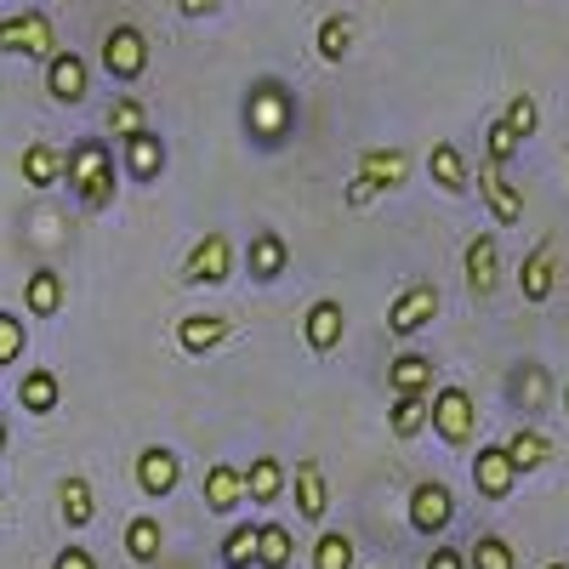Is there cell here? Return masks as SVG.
Segmentation results:
<instances>
[{"label": "cell", "mask_w": 569, "mask_h": 569, "mask_svg": "<svg viewBox=\"0 0 569 569\" xmlns=\"http://www.w3.org/2000/svg\"><path fill=\"white\" fill-rule=\"evenodd\" d=\"M63 182L74 188V200L86 211H103L120 188V166H114V149L103 137H80L74 149L63 154Z\"/></svg>", "instance_id": "obj_1"}, {"label": "cell", "mask_w": 569, "mask_h": 569, "mask_svg": "<svg viewBox=\"0 0 569 569\" xmlns=\"http://www.w3.org/2000/svg\"><path fill=\"white\" fill-rule=\"evenodd\" d=\"M291 126H297L291 91H284L273 74H262V80L246 91V131H251V142H262V149H279V142L291 137Z\"/></svg>", "instance_id": "obj_2"}, {"label": "cell", "mask_w": 569, "mask_h": 569, "mask_svg": "<svg viewBox=\"0 0 569 569\" xmlns=\"http://www.w3.org/2000/svg\"><path fill=\"white\" fill-rule=\"evenodd\" d=\"M0 52H12V58H40V63H52L58 58V29L46 12H12V18H0Z\"/></svg>", "instance_id": "obj_3"}, {"label": "cell", "mask_w": 569, "mask_h": 569, "mask_svg": "<svg viewBox=\"0 0 569 569\" xmlns=\"http://www.w3.org/2000/svg\"><path fill=\"white\" fill-rule=\"evenodd\" d=\"M427 421H433V433L445 445H467L472 427H479V410H472L467 388H439L433 399H427Z\"/></svg>", "instance_id": "obj_4"}, {"label": "cell", "mask_w": 569, "mask_h": 569, "mask_svg": "<svg viewBox=\"0 0 569 569\" xmlns=\"http://www.w3.org/2000/svg\"><path fill=\"white\" fill-rule=\"evenodd\" d=\"M103 69L114 74V80H142V69H149V34H142L137 23H114L109 34H103Z\"/></svg>", "instance_id": "obj_5"}, {"label": "cell", "mask_w": 569, "mask_h": 569, "mask_svg": "<svg viewBox=\"0 0 569 569\" xmlns=\"http://www.w3.org/2000/svg\"><path fill=\"white\" fill-rule=\"evenodd\" d=\"M439 319V291L433 284H405V291L388 302V337H416Z\"/></svg>", "instance_id": "obj_6"}, {"label": "cell", "mask_w": 569, "mask_h": 569, "mask_svg": "<svg viewBox=\"0 0 569 569\" xmlns=\"http://www.w3.org/2000/svg\"><path fill=\"white\" fill-rule=\"evenodd\" d=\"M233 279V240L228 233H206L182 262V284H228Z\"/></svg>", "instance_id": "obj_7"}, {"label": "cell", "mask_w": 569, "mask_h": 569, "mask_svg": "<svg viewBox=\"0 0 569 569\" xmlns=\"http://www.w3.org/2000/svg\"><path fill=\"white\" fill-rule=\"evenodd\" d=\"M450 518H456V496H450V485L421 479V485L410 490V530H416V536H439V530H450Z\"/></svg>", "instance_id": "obj_8"}, {"label": "cell", "mask_w": 569, "mask_h": 569, "mask_svg": "<svg viewBox=\"0 0 569 569\" xmlns=\"http://www.w3.org/2000/svg\"><path fill=\"white\" fill-rule=\"evenodd\" d=\"M182 485V461H177V450L171 445H149L137 456V490L149 496V501H160V496H171Z\"/></svg>", "instance_id": "obj_9"}, {"label": "cell", "mask_w": 569, "mask_h": 569, "mask_svg": "<svg viewBox=\"0 0 569 569\" xmlns=\"http://www.w3.org/2000/svg\"><path fill=\"white\" fill-rule=\"evenodd\" d=\"M461 268H467V291L472 297H490L496 284H501V240H496V233H472Z\"/></svg>", "instance_id": "obj_10"}, {"label": "cell", "mask_w": 569, "mask_h": 569, "mask_svg": "<svg viewBox=\"0 0 569 569\" xmlns=\"http://www.w3.org/2000/svg\"><path fill=\"white\" fill-rule=\"evenodd\" d=\"M302 337H308L313 353H337L342 337H348V313H342V302H337V297H319V302L302 313Z\"/></svg>", "instance_id": "obj_11"}, {"label": "cell", "mask_w": 569, "mask_h": 569, "mask_svg": "<svg viewBox=\"0 0 569 569\" xmlns=\"http://www.w3.org/2000/svg\"><path fill=\"white\" fill-rule=\"evenodd\" d=\"M222 342H233V319H222V313H188V319H177V348L182 353H217Z\"/></svg>", "instance_id": "obj_12"}, {"label": "cell", "mask_w": 569, "mask_h": 569, "mask_svg": "<svg viewBox=\"0 0 569 569\" xmlns=\"http://www.w3.org/2000/svg\"><path fill=\"white\" fill-rule=\"evenodd\" d=\"M240 507H246V467H228V461L206 467V512L233 518Z\"/></svg>", "instance_id": "obj_13"}, {"label": "cell", "mask_w": 569, "mask_h": 569, "mask_svg": "<svg viewBox=\"0 0 569 569\" xmlns=\"http://www.w3.org/2000/svg\"><path fill=\"white\" fill-rule=\"evenodd\" d=\"M291 496H297V518H308V525H325V512H330V485H325V467H319V461H297Z\"/></svg>", "instance_id": "obj_14"}, {"label": "cell", "mask_w": 569, "mask_h": 569, "mask_svg": "<svg viewBox=\"0 0 569 569\" xmlns=\"http://www.w3.org/2000/svg\"><path fill=\"white\" fill-rule=\"evenodd\" d=\"M472 485H479V496H485V501H507V496H512L518 472H512V461H507V450H501V445H485L479 456H472Z\"/></svg>", "instance_id": "obj_15"}, {"label": "cell", "mask_w": 569, "mask_h": 569, "mask_svg": "<svg viewBox=\"0 0 569 569\" xmlns=\"http://www.w3.org/2000/svg\"><path fill=\"white\" fill-rule=\"evenodd\" d=\"M479 194H485V206H490V217L501 222V228H512V222H525V194L501 177V166H479Z\"/></svg>", "instance_id": "obj_16"}, {"label": "cell", "mask_w": 569, "mask_h": 569, "mask_svg": "<svg viewBox=\"0 0 569 569\" xmlns=\"http://www.w3.org/2000/svg\"><path fill=\"white\" fill-rule=\"evenodd\" d=\"M284 268H291V246H284L273 228L251 233V246H246V273H251L257 284H273Z\"/></svg>", "instance_id": "obj_17"}, {"label": "cell", "mask_w": 569, "mask_h": 569, "mask_svg": "<svg viewBox=\"0 0 569 569\" xmlns=\"http://www.w3.org/2000/svg\"><path fill=\"white\" fill-rule=\"evenodd\" d=\"M388 388H393V399H433V359L427 353H399L388 365Z\"/></svg>", "instance_id": "obj_18"}, {"label": "cell", "mask_w": 569, "mask_h": 569, "mask_svg": "<svg viewBox=\"0 0 569 569\" xmlns=\"http://www.w3.org/2000/svg\"><path fill=\"white\" fill-rule=\"evenodd\" d=\"M552 284H558V246L541 240V246L525 257V268H518V291H525V302H547Z\"/></svg>", "instance_id": "obj_19"}, {"label": "cell", "mask_w": 569, "mask_h": 569, "mask_svg": "<svg viewBox=\"0 0 569 569\" xmlns=\"http://www.w3.org/2000/svg\"><path fill=\"white\" fill-rule=\"evenodd\" d=\"M120 160H126V177L131 182H154L166 171V142L154 131H137V137L120 142Z\"/></svg>", "instance_id": "obj_20"}, {"label": "cell", "mask_w": 569, "mask_h": 569, "mask_svg": "<svg viewBox=\"0 0 569 569\" xmlns=\"http://www.w3.org/2000/svg\"><path fill=\"white\" fill-rule=\"evenodd\" d=\"M86 80H91V69H86L80 52H58L52 63H46V91H52L58 103H80L86 98Z\"/></svg>", "instance_id": "obj_21"}, {"label": "cell", "mask_w": 569, "mask_h": 569, "mask_svg": "<svg viewBox=\"0 0 569 569\" xmlns=\"http://www.w3.org/2000/svg\"><path fill=\"white\" fill-rule=\"evenodd\" d=\"M427 177H433L445 194H467L472 188V166L461 160L456 142H433V149H427Z\"/></svg>", "instance_id": "obj_22"}, {"label": "cell", "mask_w": 569, "mask_h": 569, "mask_svg": "<svg viewBox=\"0 0 569 569\" xmlns=\"http://www.w3.org/2000/svg\"><path fill=\"white\" fill-rule=\"evenodd\" d=\"M58 518H63L69 530H86L91 518H98V490H91V479L69 472V479L58 485Z\"/></svg>", "instance_id": "obj_23"}, {"label": "cell", "mask_w": 569, "mask_h": 569, "mask_svg": "<svg viewBox=\"0 0 569 569\" xmlns=\"http://www.w3.org/2000/svg\"><path fill=\"white\" fill-rule=\"evenodd\" d=\"M58 399H63V382H58V370H52V365H34V370H23V382H18V405H23L29 416L58 410Z\"/></svg>", "instance_id": "obj_24"}, {"label": "cell", "mask_w": 569, "mask_h": 569, "mask_svg": "<svg viewBox=\"0 0 569 569\" xmlns=\"http://www.w3.org/2000/svg\"><path fill=\"white\" fill-rule=\"evenodd\" d=\"M359 177L376 182L382 194H393V188L410 177V154H405V149H365V154H359Z\"/></svg>", "instance_id": "obj_25"}, {"label": "cell", "mask_w": 569, "mask_h": 569, "mask_svg": "<svg viewBox=\"0 0 569 569\" xmlns=\"http://www.w3.org/2000/svg\"><path fill=\"white\" fill-rule=\"evenodd\" d=\"M501 450H507L512 472H541V467H552V439L536 433V427H518V433H512Z\"/></svg>", "instance_id": "obj_26"}, {"label": "cell", "mask_w": 569, "mask_h": 569, "mask_svg": "<svg viewBox=\"0 0 569 569\" xmlns=\"http://www.w3.org/2000/svg\"><path fill=\"white\" fill-rule=\"evenodd\" d=\"M120 541H126V558H131V563H154V558L166 552V530H160L154 512H137Z\"/></svg>", "instance_id": "obj_27"}, {"label": "cell", "mask_w": 569, "mask_h": 569, "mask_svg": "<svg viewBox=\"0 0 569 569\" xmlns=\"http://www.w3.org/2000/svg\"><path fill=\"white\" fill-rule=\"evenodd\" d=\"M18 171H23L29 188H52V182H63V149H52V142H29Z\"/></svg>", "instance_id": "obj_28"}, {"label": "cell", "mask_w": 569, "mask_h": 569, "mask_svg": "<svg viewBox=\"0 0 569 569\" xmlns=\"http://www.w3.org/2000/svg\"><path fill=\"white\" fill-rule=\"evenodd\" d=\"M279 490H284V467H279V456H257V461L246 467V501L273 507Z\"/></svg>", "instance_id": "obj_29"}, {"label": "cell", "mask_w": 569, "mask_h": 569, "mask_svg": "<svg viewBox=\"0 0 569 569\" xmlns=\"http://www.w3.org/2000/svg\"><path fill=\"white\" fill-rule=\"evenodd\" d=\"M313 46H319L325 63H348V52H353V18H348V12H330V18L313 29Z\"/></svg>", "instance_id": "obj_30"}, {"label": "cell", "mask_w": 569, "mask_h": 569, "mask_svg": "<svg viewBox=\"0 0 569 569\" xmlns=\"http://www.w3.org/2000/svg\"><path fill=\"white\" fill-rule=\"evenodd\" d=\"M297 541L284 525H257V569H291Z\"/></svg>", "instance_id": "obj_31"}, {"label": "cell", "mask_w": 569, "mask_h": 569, "mask_svg": "<svg viewBox=\"0 0 569 569\" xmlns=\"http://www.w3.org/2000/svg\"><path fill=\"white\" fill-rule=\"evenodd\" d=\"M23 302H29V313L52 319V313L63 308V279H58L52 268H34V273H29V284H23Z\"/></svg>", "instance_id": "obj_32"}, {"label": "cell", "mask_w": 569, "mask_h": 569, "mask_svg": "<svg viewBox=\"0 0 569 569\" xmlns=\"http://www.w3.org/2000/svg\"><path fill=\"white\" fill-rule=\"evenodd\" d=\"M507 393H512V405H525V410H541L547 405V370L541 365H518L512 370V382H507Z\"/></svg>", "instance_id": "obj_33"}, {"label": "cell", "mask_w": 569, "mask_h": 569, "mask_svg": "<svg viewBox=\"0 0 569 569\" xmlns=\"http://www.w3.org/2000/svg\"><path fill=\"white\" fill-rule=\"evenodd\" d=\"M109 137H137V131H149V109H142V98H114L109 103V120H103Z\"/></svg>", "instance_id": "obj_34"}, {"label": "cell", "mask_w": 569, "mask_h": 569, "mask_svg": "<svg viewBox=\"0 0 569 569\" xmlns=\"http://www.w3.org/2000/svg\"><path fill=\"white\" fill-rule=\"evenodd\" d=\"M222 569H257V525H233L222 536Z\"/></svg>", "instance_id": "obj_35"}, {"label": "cell", "mask_w": 569, "mask_h": 569, "mask_svg": "<svg viewBox=\"0 0 569 569\" xmlns=\"http://www.w3.org/2000/svg\"><path fill=\"white\" fill-rule=\"evenodd\" d=\"M467 569H518V552L501 536H479L467 552Z\"/></svg>", "instance_id": "obj_36"}, {"label": "cell", "mask_w": 569, "mask_h": 569, "mask_svg": "<svg viewBox=\"0 0 569 569\" xmlns=\"http://www.w3.org/2000/svg\"><path fill=\"white\" fill-rule=\"evenodd\" d=\"M313 569H353V541L342 530H325L313 541Z\"/></svg>", "instance_id": "obj_37"}, {"label": "cell", "mask_w": 569, "mask_h": 569, "mask_svg": "<svg viewBox=\"0 0 569 569\" xmlns=\"http://www.w3.org/2000/svg\"><path fill=\"white\" fill-rule=\"evenodd\" d=\"M501 126H507V131H512L518 142H525V137H536V126H541V109H536V98H530V91H518V98L507 103Z\"/></svg>", "instance_id": "obj_38"}, {"label": "cell", "mask_w": 569, "mask_h": 569, "mask_svg": "<svg viewBox=\"0 0 569 569\" xmlns=\"http://www.w3.org/2000/svg\"><path fill=\"white\" fill-rule=\"evenodd\" d=\"M388 427H393V439H416L421 427H427V399H393Z\"/></svg>", "instance_id": "obj_39"}, {"label": "cell", "mask_w": 569, "mask_h": 569, "mask_svg": "<svg viewBox=\"0 0 569 569\" xmlns=\"http://www.w3.org/2000/svg\"><path fill=\"white\" fill-rule=\"evenodd\" d=\"M23 348H29V330H23V319L0 308V370L18 365V359H23Z\"/></svg>", "instance_id": "obj_40"}, {"label": "cell", "mask_w": 569, "mask_h": 569, "mask_svg": "<svg viewBox=\"0 0 569 569\" xmlns=\"http://www.w3.org/2000/svg\"><path fill=\"white\" fill-rule=\"evenodd\" d=\"M485 149H490V166H507V160L518 154V137H512V131H507V126L496 120V126L485 131Z\"/></svg>", "instance_id": "obj_41"}, {"label": "cell", "mask_w": 569, "mask_h": 569, "mask_svg": "<svg viewBox=\"0 0 569 569\" xmlns=\"http://www.w3.org/2000/svg\"><path fill=\"white\" fill-rule=\"evenodd\" d=\"M52 569H98V552H86V547H63L52 558Z\"/></svg>", "instance_id": "obj_42"}, {"label": "cell", "mask_w": 569, "mask_h": 569, "mask_svg": "<svg viewBox=\"0 0 569 569\" xmlns=\"http://www.w3.org/2000/svg\"><path fill=\"white\" fill-rule=\"evenodd\" d=\"M370 200H382V188L365 182V177H353V182H348V206H353V211H365Z\"/></svg>", "instance_id": "obj_43"}, {"label": "cell", "mask_w": 569, "mask_h": 569, "mask_svg": "<svg viewBox=\"0 0 569 569\" xmlns=\"http://www.w3.org/2000/svg\"><path fill=\"white\" fill-rule=\"evenodd\" d=\"M427 569H467V552H456V547H433Z\"/></svg>", "instance_id": "obj_44"}, {"label": "cell", "mask_w": 569, "mask_h": 569, "mask_svg": "<svg viewBox=\"0 0 569 569\" xmlns=\"http://www.w3.org/2000/svg\"><path fill=\"white\" fill-rule=\"evenodd\" d=\"M177 7H182V18H211L222 0H177Z\"/></svg>", "instance_id": "obj_45"}, {"label": "cell", "mask_w": 569, "mask_h": 569, "mask_svg": "<svg viewBox=\"0 0 569 569\" xmlns=\"http://www.w3.org/2000/svg\"><path fill=\"white\" fill-rule=\"evenodd\" d=\"M0 450H7V421H0Z\"/></svg>", "instance_id": "obj_46"}, {"label": "cell", "mask_w": 569, "mask_h": 569, "mask_svg": "<svg viewBox=\"0 0 569 569\" xmlns=\"http://www.w3.org/2000/svg\"><path fill=\"white\" fill-rule=\"evenodd\" d=\"M547 569H569V563H547Z\"/></svg>", "instance_id": "obj_47"}, {"label": "cell", "mask_w": 569, "mask_h": 569, "mask_svg": "<svg viewBox=\"0 0 569 569\" xmlns=\"http://www.w3.org/2000/svg\"><path fill=\"white\" fill-rule=\"evenodd\" d=\"M563 410H569V388H563Z\"/></svg>", "instance_id": "obj_48"}]
</instances>
